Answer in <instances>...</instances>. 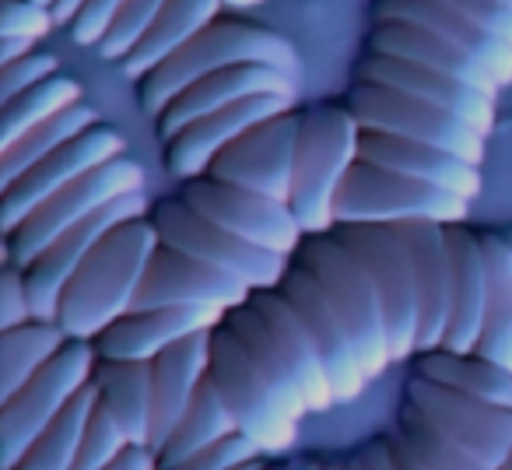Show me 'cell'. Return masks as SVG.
<instances>
[{
	"label": "cell",
	"mask_w": 512,
	"mask_h": 470,
	"mask_svg": "<svg viewBox=\"0 0 512 470\" xmlns=\"http://www.w3.org/2000/svg\"><path fill=\"white\" fill-rule=\"evenodd\" d=\"M225 327L239 337L256 369L264 372L281 407L302 421L306 414H323L337 404V393L313 348V337L302 327L299 313L288 306L281 288H260L246 306L225 313Z\"/></svg>",
	"instance_id": "obj_1"
},
{
	"label": "cell",
	"mask_w": 512,
	"mask_h": 470,
	"mask_svg": "<svg viewBox=\"0 0 512 470\" xmlns=\"http://www.w3.org/2000/svg\"><path fill=\"white\" fill-rule=\"evenodd\" d=\"M162 246L151 218H130L109 228L85 264L67 281L57 323L71 341H95L109 323L134 309L155 250Z\"/></svg>",
	"instance_id": "obj_2"
},
{
	"label": "cell",
	"mask_w": 512,
	"mask_h": 470,
	"mask_svg": "<svg viewBox=\"0 0 512 470\" xmlns=\"http://www.w3.org/2000/svg\"><path fill=\"white\" fill-rule=\"evenodd\" d=\"M239 64H267L299 78V53H295V46L285 36L221 15L207 29H200L183 50L172 53L165 64H158L151 74H144L141 88H137L144 113H151L158 120L162 109L176 95H183L193 81Z\"/></svg>",
	"instance_id": "obj_3"
},
{
	"label": "cell",
	"mask_w": 512,
	"mask_h": 470,
	"mask_svg": "<svg viewBox=\"0 0 512 470\" xmlns=\"http://www.w3.org/2000/svg\"><path fill=\"white\" fill-rule=\"evenodd\" d=\"M358 137L362 127L348 106H316L302 113L288 207L306 235L337 228V193L358 162Z\"/></svg>",
	"instance_id": "obj_4"
},
{
	"label": "cell",
	"mask_w": 512,
	"mask_h": 470,
	"mask_svg": "<svg viewBox=\"0 0 512 470\" xmlns=\"http://www.w3.org/2000/svg\"><path fill=\"white\" fill-rule=\"evenodd\" d=\"M295 260L306 264L309 274L320 281L323 295L334 306L337 320H341L344 334H348L351 348H355L365 379L372 383V379L386 376V369L393 365L390 341H386V320L365 267L351 257L348 246L334 232L306 235Z\"/></svg>",
	"instance_id": "obj_5"
},
{
	"label": "cell",
	"mask_w": 512,
	"mask_h": 470,
	"mask_svg": "<svg viewBox=\"0 0 512 470\" xmlns=\"http://www.w3.org/2000/svg\"><path fill=\"white\" fill-rule=\"evenodd\" d=\"M211 383L218 386L235 428L253 442L264 456H281L299 439V421L281 407L278 393L256 369L249 351L239 344V337L218 323L211 330Z\"/></svg>",
	"instance_id": "obj_6"
},
{
	"label": "cell",
	"mask_w": 512,
	"mask_h": 470,
	"mask_svg": "<svg viewBox=\"0 0 512 470\" xmlns=\"http://www.w3.org/2000/svg\"><path fill=\"white\" fill-rule=\"evenodd\" d=\"M334 211L337 225H365V221L369 225H397V221L460 225L470 214V200L358 158L341 183Z\"/></svg>",
	"instance_id": "obj_7"
},
{
	"label": "cell",
	"mask_w": 512,
	"mask_h": 470,
	"mask_svg": "<svg viewBox=\"0 0 512 470\" xmlns=\"http://www.w3.org/2000/svg\"><path fill=\"white\" fill-rule=\"evenodd\" d=\"M99 351L92 341H67L50 365L36 372L15 397L0 400L4 470H15L29 446L60 418L67 404L92 383Z\"/></svg>",
	"instance_id": "obj_8"
},
{
	"label": "cell",
	"mask_w": 512,
	"mask_h": 470,
	"mask_svg": "<svg viewBox=\"0 0 512 470\" xmlns=\"http://www.w3.org/2000/svg\"><path fill=\"white\" fill-rule=\"evenodd\" d=\"M334 235L348 246V253L365 267L372 288L379 295L386 320V341H390V358L418 355V281H414V264L407 257L400 235L393 225H337Z\"/></svg>",
	"instance_id": "obj_9"
},
{
	"label": "cell",
	"mask_w": 512,
	"mask_h": 470,
	"mask_svg": "<svg viewBox=\"0 0 512 470\" xmlns=\"http://www.w3.org/2000/svg\"><path fill=\"white\" fill-rule=\"evenodd\" d=\"M127 193H144V169L127 155L78 176L64 190L53 193L43 207H36L15 232H8V246H4L8 264L29 267L46 246L57 243L78 221H85L88 214L113 204L116 197H127Z\"/></svg>",
	"instance_id": "obj_10"
},
{
	"label": "cell",
	"mask_w": 512,
	"mask_h": 470,
	"mask_svg": "<svg viewBox=\"0 0 512 470\" xmlns=\"http://www.w3.org/2000/svg\"><path fill=\"white\" fill-rule=\"evenodd\" d=\"M344 106L351 109L362 130H379V134L432 144V148L449 151V155L463 158L470 165L484 162V141L488 137H481L463 120H456L453 113L425 99H414V95H404L386 85H372V81H355L344 95Z\"/></svg>",
	"instance_id": "obj_11"
},
{
	"label": "cell",
	"mask_w": 512,
	"mask_h": 470,
	"mask_svg": "<svg viewBox=\"0 0 512 470\" xmlns=\"http://www.w3.org/2000/svg\"><path fill=\"white\" fill-rule=\"evenodd\" d=\"M148 218L165 246H176L186 257H197V260H204V264H214V267H221V271L235 274V278L246 281L253 292H260V288H281L288 267H292V257L260 250V246L239 239V235L211 225V221L200 218V214L193 211V207H186L179 197L155 204L148 211Z\"/></svg>",
	"instance_id": "obj_12"
},
{
	"label": "cell",
	"mask_w": 512,
	"mask_h": 470,
	"mask_svg": "<svg viewBox=\"0 0 512 470\" xmlns=\"http://www.w3.org/2000/svg\"><path fill=\"white\" fill-rule=\"evenodd\" d=\"M179 200L186 207H193L200 218L211 221V225L239 235V239L260 246V250L281 253V257H295L302 239H306L292 207L281 204V200L264 197V193L246 190V186L197 176V179H183Z\"/></svg>",
	"instance_id": "obj_13"
},
{
	"label": "cell",
	"mask_w": 512,
	"mask_h": 470,
	"mask_svg": "<svg viewBox=\"0 0 512 470\" xmlns=\"http://www.w3.org/2000/svg\"><path fill=\"white\" fill-rule=\"evenodd\" d=\"M404 397L425 414V421L442 432L449 442L467 449L474 460L488 470H498L512 453V411L495 407L488 400L467 397L460 390L439 386L425 376H414L407 383Z\"/></svg>",
	"instance_id": "obj_14"
},
{
	"label": "cell",
	"mask_w": 512,
	"mask_h": 470,
	"mask_svg": "<svg viewBox=\"0 0 512 470\" xmlns=\"http://www.w3.org/2000/svg\"><path fill=\"white\" fill-rule=\"evenodd\" d=\"M302 113H281L274 120L256 123L253 130L232 141L211 162L207 176L218 183L246 186L253 193H264L271 200L288 204L292 197V172H295V148H299Z\"/></svg>",
	"instance_id": "obj_15"
},
{
	"label": "cell",
	"mask_w": 512,
	"mask_h": 470,
	"mask_svg": "<svg viewBox=\"0 0 512 470\" xmlns=\"http://www.w3.org/2000/svg\"><path fill=\"white\" fill-rule=\"evenodd\" d=\"M148 211H151V204L144 193H127V197H116L113 204L99 207V211L88 214L85 221H78V225L60 235L53 246H46V250L25 267V285H29V299L39 320H57L67 281L85 264L88 253L99 246L102 235L120 225V221L144 218Z\"/></svg>",
	"instance_id": "obj_16"
},
{
	"label": "cell",
	"mask_w": 512,
	"mask_h": 470,
	"mask_svg": "<svg viewBox=\"0 0 512 470\" xmlns=\"http://www.w3.org/2000/svg\"><path fill=\"white\" fill-rule=\"evenodd\" d=\"M123 151H127L123 137L116 134V130L102 127V123H95V127H88L85 134L67 141L64 148H57L50 158H43L36 169L25 172L18 183L0 190V221H4V235L15 232V228L22 225L36 207H43L57 190H64L67 183H74V179L85 176V172L120 158Z\"/></svg>",
	"instance_id": "obj_17"
},
{
	"label": "cell",
	"mask_w": 512,
	"mask_h": 470,
	"mask_svg": "<svg viewBox=\"0 0 512 470\" xmlns=\"http://www.w3.org/2000/svg\"><path fill=\"white\" fill-rule=\"evenodd\" d=\"M253 288L235 274L186 257L176 246H158L148 264L141 288H137L134 309H165V306H207V309H235L246 306Z\"/></svg>",
	"instance_id": "obj_18"
},
{
	"label": "cell",
	"mask_w": 512,
	"mask_h": 470,
	"mask_svg": "<svg viewBox=\"0 0 512 470\" xmlns=\"http://www.w3.org/2000/svg\"><path fill=\"white\" fill-rule=\"evenodd\" d=\"M281 295H285L288 306L299 313L302 327L313 337V348H316V355H320L323 369H327L330 386H334V393H337V404H351V400L362 397L369 379H365L362 365H358L355 348H351L334 306H330L327 295H323L320 281H316L313 274H309V267L299 264L295 257H292V267H288L285 281H281Z\"/></svg>",
	"instance_id": "obj_19"
},
{
	"label": "cell",
	"mask_w": 512,
	"mask_h": 470,
	"mask_svg": "<svg viewBox=\"0 0 512 470\" xmlns=\"http://www.w3.org/2000/svg\"><path fill=\"white\" fill-rule=\"evenodd\" d=\"M355 81H372V85L397 88L404 95L432 102V106L453 113L456 120H463L470 130H477L481 137H488L495 130V99L491 95L477 92V88L463 85V81L449 78L442 71L414 64V60L383 57V53L365 50V57L358 60Z\"/></svg>",
	"instance_id": "obj_20"
},
{
	"label": "cell",
	"mask_w": 512,
	"mask_h": 470,
	"mask_svg": "<svg viewBox=\"0 0 512 470\" xmlns=\"http://www.w3.org/2000/svg\"><path fill=\"white\" fill-rule=\"evenodd\" d=\"M393 232L400 235L407 257L414 264L418 281V355L442 348L453 316V260H449L446 225L442 221H397Z\"/></svg>",
	"instance_id": "obj_21"
},
{
	"label": "cell",
	"mask_w": 512,
	"mask_h": 470,
	"mask_svg": "<svg viewBox=\"0 0 512 470\" xmlns=\"http://www.w3.org/2000/svg\"><path fill=\"white\" fill-rule=\"evenodd\" d=\"M246 95H288V99H295L299 95V78L267 64H239L207 74V78L193 81L183 95H176L162 109V116H158V141L169 144L190 123L204 120V116L218 113V109L232 106V102L246 99Z\"/></svg>",
	"instance_id": "obj_22"
},
{
	"label": "cell",
	"mask_w": 512,
	"mask_h": 470,
	"mask_svg": "<svg viewBox=\"0 0 512 470\" xmlns=\"http://www.w3.org/2000/svg\"><path fill=\"white\" fill-rule=\"evenodd\" d=\"M292 106H295V99H288V95H246V99L232 102V106L218 109V113L204 116V120L190 123L183 134L172 137V141L165 144V165H169V172L176 179L207 176L211 162L228 144L239 141L256 123L288 113Z\"/></svg>",
	"instance_id": "obj_23"
},
{
	"label": "cell",
	"mask_w": 512,
	"mask_h": 470,
	"mask_svg": "<svg viewBox=\"0 0 512 470\" xmlns=\"http://www.w3.org/2000/svg\"><path fill=\"white\" fill-rule=\"evenodd\" d=\"M225 323V309L207 306H165V309H137L120 316L95 337L99 358H120V362H155L165 348L186 341L193 334L214 330Z\"/></svg>",
	"instance_id": "obj_24"
},
{
	"label": "cell",
	"mask_w": 512,
	"mask_h": 470,
	"mask_svg": "<svg viewBox=\"0 0 512 470\" xmlns=\"http://www.w3.org/2000/svg\"><path fill=\"white\" fill-rule=\"evenodd\" d=\"M358 158L372 165H383L390 172H400L407 179H421V183L442 186V190L456 193V197L474 204L481 197V165H470L463 158L449 155L442 148L421 141H407V137L379 134V130H362L358 137Z\"/></svg>",
	"instance_id": "obj_25"
},
{
	"label": "cell",
	"mask_w": 512,
	"mask_h": 470,
	"mask_svg": "<svg viewBox=\"0 0 512 470\" xmlns=\"http://www.w3.org/2000/svg\"><path fill=\"white\" fill-rule=\"evenodd\" d=\"M365 50L383 53V57L414 60V64L449 74V78L463 81V85L477 88V92L491 95V99H498V92H502V85L491 78V71L474 53H467L460 43L435 36V32L421 29L414 22H372L369 36H365Z\"/></svg>",
	"instance_id": "obj_26"
},
{
	"label": "cell",
	"mask_w": 512,
	"mask_h": 470,
	"mask_svg": "<svg viewBox=\"0 0 512 470\" xmlns=\"http://www.w3.org/2000/svg\"><path fill=\"white\" fill-rule=\"evenodd\" d=\"M211 369V330L165 348L151 362V449H162Z\"/></svg>",
	"instance_id": "obj_27"
},
{
	"label": "cell",
	"mask_w": 512,
	"mask_h": 470,
	"mask_svg": "<svg viewBox=\"0 0 512 470\" xmlns=\"http://www.w3.org/2000/svg\"><path fill=\"white\" fill-rule=\"evenodd\" d=\"M372 22H414L421 29L435 32V36L453 39L488 67L498 85H512V46L491 36V32H484L477 22L463 18L460 11L439 4V0H376L372 4Z\"/></svg>",
	"instance_id": "obj_28"
},
{
	"label": "cell",
	"mask_w": 512,
	"mask_h": 470,
	"mask_svg": "<svg viewBox=\"0 0 512 470\" xmlns=\"http://www.w3.org/2000/svg\"><path fill=\"white\" fill-rule=\"evenodd\" d=\"M449 260H453V316L442 348L456 355L477 351L484 327V299H488V264H484L481 232L460 225H446Z\"/></svg>",
	"instance_id": "obj_29"
},
{
	"label": "cell",
	"mask_w": 512,
	"mask_h": 470,
	"mask_svg": "<svg viewBox=\"0 0 512 470\" xmlns=\"http://www.w3.org/2000/svg\"><path fill=\"white\" fill-rule=\"evenodd\" d=\"M92 386L130 446H151V362L99 358Z\"/></svg>",
	"instance_id": "obj_30"
},
{
	"label": "cell",
	"mask_w": 512,
	"mask_h": 470,
	"mask_svg": "<svg viewBox=\"0 0 512 470\" xmlns=\"http://www.w3.org/2000/svg\"><path fill=\"white\" fill-rule=\"evenodd\" d=\"M221 11H225L221 0H165V8L158 11L151 29L144 32V39L123 60V71L141 81L144 74L165 64L176 50H183L200 29H207L214 18H221Z\"/></svg>",
	"instance_id": "obj_31"
},
{
	"label": "cell",
	"mask_w": 512,
	"mask_h": 470,
	"mask_svg": "<svg viewBox=\"0 0 512 470\" xmlns=\"http://www.w3.org/2000/svg\"><path fill=\"white\" fill-rule=\"evenodd\" d=\"M481 246L488 264V299L477 355L512 372V246L498 232H481Z\"/></svg>",
	"instance_id": "obj_32"
},
{
	"label": "cell",
	"mask_w": 512,
	"mask_h": 470,
	"mask_svg": "<svg viewBox=\"0 0 512 470\" xmlns=\"http://www.w3.org/2000/svg\"><path fill=\"white\" fill-rule=\"evenodd\" d=\"M414 376H425L439 386H449V390H460L467 397L488 400V404L512 411V372L488 362L477 351H470V355H456V351L446 348L421 351Z\"/></svg>",
	"instance_id": "obj_33"
},
{
	"label": "cell",
	"mask_w": 512,
	"mask_h": 470,
	"mask_svg": "<svg viewBox=\"0 0 512 470\" xmlns=\"http://www.w3.org/2000/svg\"><path fill=\"white\" fill-rule=\"evenodd\" d=\"M99 123V113L88 106L85 99L67 106L64 113H57L53 120L32 127L22 141H15L11 148L0 151V190L25 176L29 169H36L43 158H50L57 148H64L67 141H74L78 134H85L88 127Z\"/></svg>",
	"instance_id": "obj_34"
},
{
	"label": "cell",
	"mask_w": 512,
	"mask_h": 470,
	"mask_svg": "<svg viewBox=\"0 0 512 470\" xmlns=\"http://www.w3.org/2000/svg\"><path fill=\"white\" fill-rule=\"evenodd\" d=\"M235 432H239V428H235L218 386L207 376L204 383H200V390L193 393L186 414L179 418L176 432L158 449V463H179V460H186V456H197V453H204V449L225 442L228 435H235Z\"/></svg>",
	"instance_id": "obj_35"
},
{
	"label": "cell",
	"mask_w": 512,
	"mask_h": 470,
	"mask_svg": "<svg viewBox=\"0 0 512 470\" xmlns=\"http://www.w3.org/2000/svg\"><path fill=\"white\" fill-rule=\"evenodd\" d=\"M71 341L57 320H29L25 327L4 330L0 334V358H4V376H0V400L15 397L43 365L60 355V348Z\"/></svg>",
	"instance_id": "obj_36"
},
{
	"label": "cell",
	"mask_w": 512,
	"mask_h": 470,
	"mask_svg": "<svg viewBox=\"0 0 512 470\" xmlns=\"http://www.w3.org/2000/svg\"><path fill=\"white\" fill-rule=\"evenodd\" d=\"M95 404H99V393L88 383L71 404L60 411V418L39 435L29 446V453L22 456L15 470H74V460H78L81 439H85L88 418H92Z\"/></svg>",
	"instance_id": "obj_37"
},
{
	"label": "cell",
	"mask_w": 512,
	"mask_h": 470,
	"mask_svg": "<svg viewBox=\"0 0 512 470\" xmlns=\"http://www.w3.org/2000/svg\"><path fill=\"white\" fill-rule=\"evenodd\" d=\"M74 102H81V85L74 78H67V74H53V78L32 85L29 92L4 102L0 106V151L22 141L32 127L53 120V116L64 113Z\"/></svg>",
	"instance_id": "obj_38"
},
{
	"label": "cell",
	"mask_w": 512,
	"mask_h": 470,
	"mask_svg": "<svg viewBox=\"0 0 512 470\" xmlns=\"http://www.w3.org/2000/svg\"><path fill=\"white\" fill-rule=\"evenodd\" d=\"M397 428L407 439V446H411V453L421 470H488L481 460H474L467 449H460L442 432H435V428L425 421V414H421L411 400H404V407H400Z\"/></svg>",
	"instance_id": "obj_39"
},
{
	"label": "cell",
	"mask_w": 512,
	"mask_h": 470,
	"mask_svg": "<svg viewBox=\"0 0 512 470\" xmlns=\"http://www.w3.org/2000/svg\"><path fill=\"white\" fill-rule=\"evenodd\" d=\"M53 25H57L53 8H46L39 0H4V15H0V67L36 53L32 46Z\"/></svg>",
	"instance_id": "obj_40"
},
{
	"label": "cell",
	"mask_w": 512,
	"mask_h": 470,
	"mask_svg": "<svg viewBox=\"0 0 512 470\" xmlns=\"http://www.w3.org/2000/svg\"><path fill=\"white\" fill-rule=\"evenodd\" d=\"M127 449H130V439L123 435V428L116 425L106 407L95 404L92 418H88V428H85V439H81L78 460H74V470H109Z\"/></svg>",
	"instance_id": "obj_41"
},
{
	"label": "cell",
	"mask_w": 512,
	"mask_h": 470,
	"mask_svg": "<svg viewBox=\"0 0 512 470\" xmlns=\"http://www.w3.org/2000/svg\"><path fill=\"white\" fill-rule=\"evenodd\" d=\"M162 8H165V0H123L120 15L113 18L106 39H102L95 50H99L106 60H127Z\"/></svg>",
	"instance_id": "obj_42"
},
{
	"label": "cell",
	"mask_w": 512,
	"mask_h": 470,
	"mask_svg": "<svg viewBox=\"0 0 512 470\" xmlns=\"http://www.w3.org/2000/svg\"><path fill=\"white\" fill-rule=\"evenodd\" d=\"M260 456L264 453H260L246 435L235 432V435H228L225 442H218V446L204 449V453L186 456V460H179V463H158L155 470H232V467H239V463L260 460Z\"/></svg>",
	"instance_id": "obj_43"
},
{
	"label": "cell",
	"mask_w": 512,
	"mask_h": 470,
	"mask_svg": "<svg viewBox=\"0 0 512 470\" xmlns=\"http://www.w3.org/2000/svg\"><path fill=\"white\" fill-rule=\"evenodd\" d=\"M57 67H60V60L53 57V53H29V57L15 60V64H4L0 67V106L11 102L15 95L29 92L39 81L53 78Z\"/></svg>",
	"instance_id": "obj_44"
},
{
	"label": "cell",
	"mask_w": 512,
	"mask_h": 470,
	"mask_svg": "<svg viewBox=\"0 0 512 470\" xmlns=\"http://www.w3.org/2000/svg\"><path fill=\"white\" fill-rule=\"evenodd\" d=\"M29 320H36V309H32L29 285H25V267L8 264L0 274V334L25 327Z\"/></svg>",
	"instance_id": "obj_45"
},
{
	"label": "cell",
	"mask_w": 512,
	"mask_h": 470,
	"mask_svg": "<svg viewBox=\"0 0 512 470\" xmlns=\"http://www.w3.org/2000/svg\"><path fill=\"white\" fill-rule=\"evenodd\" d=\"M123 0H85L78 18L71 22V36L78 46H99L106 39L113 18L120 15Z\"/></svg>",
	"instance_id": "obj_46"
},
{
	"label": "cell",
	"mask_w": 512,
	"mask_h": 470,
	"mask_svg": "<svg viewBox=\"0 0 512 470\" xmlns=\"http://www.w3.org/2000/svg\"><path fill=\"white\" fill-rule=\"evenodd\" d=\"M439 4L460 11L463 18H470L484 32H491V36H498L502 43L512 46V8H505L498 0H439Z\"/></svg>",
	"instance_id": "obj_47"
},
{
	"label": "cell",
	"mask_w": 512,
	"mask_h": 470,
	"mask_svg": "<svg viewBox=\"0 0 512 470\" xmlns=\"http://www.w3.org/2000/svg\"><path fill=\"white\" fill-rule=\"evenodd\" d=\"M383 442H386V449H390L393 470H421L411 453V446H407V439L400 435V428H390V432L383 435Z\"/></svg>",
	"instance_id": "obj_48"
},
{
	"label": "cell",
	"mask_w": 512,
	"mask_h": 470,
	"mask_svg": "<svg viewBox=\"0 0 512 470\" xmlns=\"http://www.w3.org/2000/svg\"><path fill=\"white\" fill-rule=\"evenodd\" d=\"M155 467H158L155 449H151V446H130L109 470H155Z\"/></svg>",
	"instance_id": "obj_49"
},
{
	"label": "cell",
	"mask_w": 512,
	"mask_h": 470,
	"mask_svg": "<svg viewBox=\"0 0 512 470\" xmlns=\"http://www.w3.org/2000/svg\"><path fill=\"white\" fill-rule=\"evenodd\" d=\"M358 460H362V470H393L390 449H386L383 435H379L376 442H369V446L358 453Z\"/></svg>",
	"instance_id": "obj_50"
},
{
	"label": "cell",
	"mask_w": 512,
	"mask_h": 470,
	"mask_svg": "<svg viewBox=\"0 0 512 470\" xmlns=\"http://www.w3.org/2000/svg\"><path fill=\"white\" fill-rule=\"evenodd\" d=\"M81 4H85V0H53V18H57V25H71L74 18H78Z\"/></svg>",
	"instance_id": "obj_51"
},
{
	"label": "cell",
	"mask_w": 512,
	"mask_h": 470,
	"mask_svg": "<svg viewBox=\"0 0 512 470\" xmlns=\"http://www.w3.org/2000/svg\"><path fill=\"white\" fill-rule=\"evenodd\" d=\"M285 470H323L320 460H288Z\"/></svg>",
	"instance_id": "obj_52"
},
{
	"label": "cell",
	"mask_w": 512,
	"mask_h": 470,
	"mask_svg": "<svg viewBox=\"0 0 512 470\" xmlns=\"http://www.w3.org/2000/svg\"><path fill=\"white\" fill-rule=\"evenodd\" d=\"M221 4L232 11H246V8H256V4H264V0H221Z\"/></svg>",
	"instance_id": "obj_53"
},
{
	"label": "cell",
	"mask_w": 512,
	"mask_h": 470,
	"mask_svg": "<svg viewBox=\"0 0 512 470\" xmlns=\"http://www.w3.org/2000/svg\"><path fill=\"white\" fill-rule=\"evenodd\" d=\"M264 456H260V460H249V463H239V467H232V470H260V467H264Z\"/></svg>",
	"instance_id": "obj_54"
},
{
	"label": "cell",
	"mask_w": 512,
	"mask_h": 470,
	"mask_svg": "<svg viewBox=\"0 0 512 470\" xmlns=\"http://www.w3.org/2000/svg\"><path fill=\"white\" fill-rule=\"evenodd\" d=\"M344 470H362V460H358V453H355V456H348V460H344Z\"/></svg>",
	"instance_id": "obj_55"
},
{
	"label": "cell",
	"mask_w": 512,
	"mask_h": 470,
	"mask_svg": "<svg viewBox=\"0 0 512 470\" xmlns=\"http://www.w3.org/2000/svg\"><path fill=\"white\" fill-rule=\"evenodd\" d=\"M323 470H344V460H323Z\"/></svg>",
	"instance_id": "obj_56"
},
{
	"label": "cell",
	"mask_w": 512,
	"mask_h": 470,
	"mask_svg": "<svg viewBox=\"0 0 512 470\" xmlns=\"http://www.w3.org/2000/svg\"><path fill=\"white\" fill-rule=\"evenodd\" d=\"M260 470H285V463H281V460H267Z\"/></svg>",
	"instance_id": "obj_57"
},
{
	"label": "cell",
	"mask_w": 512,
	"mask_h": 470,
	"mask_svg": "<svg viewBox=\"0 0 512 470\" xmlns=\"http://www.w3.org/2000/svg\"><path fill=\"white\" fill-rule=\"evenodd\" d=\"M498 470H512V453H509V460H505V463H502V467H498Z\"/></svg>",
	"instance_id": "obj_58"
},
{
	"label": "cell",
	"mask_w": 512,
	"mask_h": 470,
	"mask_svg": "<svg viewBox=\"0 0 512 470\" xmlns=\"http://www.w3.org/2000/svg\"><path fill=\"white\" fill-rule=\"evenodd\" d=\"M498 4H505V8H512V0H498Z\"/></svg>",
	"instance_id": "obj_59"
},
{
	"label": "cell",
	"mask_w": 512,
	"mask_h": 470,
	"mask_svg": "<svg viewBox=\"0 0 512 470\" xmlns=\"http://www.w3.org/2000/svg\"><path fill=\"white\" fill-rule=\"evenodd\" d=\"M39 4H46V8H53V0H39Z\"/></svg>",
	"instance_id": "obj_60"
},
{
	"label": "cell",
	"mask_w": 512,
	"mask_h": 470,
	"mask_svg": "<svg viewBox=\"0 0 512 470\" xmlns=\"http://www.w3.org/2000/svg\"><path fill=\"white\" fill-rule=\"evenodd\" d=\"M505 239H509V246H512V232H509V235H505Z\"/></svg>",
	"instance_id": "obj_61"
}]
</instances>
